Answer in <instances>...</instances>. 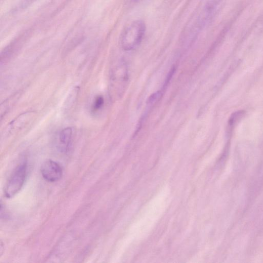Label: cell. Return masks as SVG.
<instances>
[{
	"instance_id": "obj_1",
	"label": "cell",
	"mask_w": 263,
	"mask_h": 263,
	"mask_svg": "<svg viewBox=\"0 0 263 263\" xmlns=\"http://www.w3.org/2000/svg\"><path fill=\"white\" fill-rule=\"evenodd\" d=\"M146 30L145 23L142 20H136L128 25L123 31L120 37L122 48L131 50L141 42Z\"/></svg>"
},
{
	"instance_id": "obj_2",
	"label": "cell",
	"mask_w": 263,
	"mask_h": 263,
	"mask_svg": "<svg viewBox=\"0 0 263 263\" xmlns=\"http://www.w3.org/2000/svg\"><path fill=\"white\" fill-rule=\"evenodd\" d=\"M27 172V163L23 162L14 170L5 188V195L11 198L21 189L25 182Z\"/></svg>"
},
{
	"instance_id": "obj_3",
	"label": "cell",
	"mask_w": 263,
	"mask_h": 263,
	"mask_svg": "<svg viewBox=\"0 0 263 263\" xmlns=\"http://www.w3.org/2000/svg\"><path fill=\"white\" fill-rule=\"evenodd\" d=\"M41 172L43 177L49 182L58 181L63 174V169L60 164L51 160H47L43 163Z\"/></svg>"
},
{
	"instance_id": "obj_4",
	"label": "cell",
	"mask_w": 263,
	"mask_h": 263,
	"mask_svg": "<svg viewBox=\"0 0 263 263\" xmlns=\"http://www.w3.org/2000/svg\"><path fill=\"white\" fill-rule=\"evenodd\" d=\"M72 136L71 127H66L62 129L59 135L58 148L62 153H66L69 149Z\"/></svg>"
},
{
	"instance_id": "obj_5",
	"label": "cell",
	"mask_w": 263,
	"mask_h": 263,
	"mask_svg": "<svg viewBox=\"0 0 263 263\" xmlns=\"http://www.w3.org/2000/svg\"><path fill=\"white\" fill-rule=\"evenodd\" d=\"M104 104V99L101 96H97L92 104V110L97 111L100 109Z\"/></svg>"
},
{
	"instance_id": "obj_6",
	"label": "cell",
	"mask_w": 263,
	"mask_h": 263,
	"mask_svg": "<svg viewBox=\"0 0 263 263\" xmlns=\"http://www.w3.org/2000/svg\"><path fill=\"white\" fill-rule=\"evenodd\" d=\"M161 92L160 91H158L155 93H153L149 97L147 103L149 105L153 104L154 102L159 100L161 97Z\"/></svg>"
},
{
	"instance_id": "obj_7",
	"label": "cell",
	"mask_w": 263,
	"mask_h": 263,
	"mask_svg": "<svg viewBox=\"0 0 263 263\" xmlns=\"http://www.w3.org/2000/svg\"><path fill=\"white\" fill-rule=\"evenodd\" d=\"M36 0H24L20 5V8H25Z\"/></svg>"
},
{
	"instance_id": "obj_8",
	"label": "cell",
	"mask_w": 263,
	"mask_h": 263,
	"mask_svg": "<svg viewBox=\"0 0 263 263\" xmlns=\"http://www.w3.org/2000/svg\"><path fill=\"white\" fill-rule=\"evenodd\" d=\"M131 1H132V2H136V1H138V0H131Z\"/></svg>"
}]
</instances>
